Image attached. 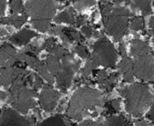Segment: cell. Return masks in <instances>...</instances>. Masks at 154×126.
Masks as SVG:
<instances>
[{
    "mask_svg": "<svg viewBox=\"0 0 154 126\" xmlns=\"http://www.w3.org/2000/svg\"><path fill=\"white\" fill-rule=\"evenodd\" d=\"M103 103L104 98L102 93L90 87H82L76 90L71 97L66 113L71 119L80 120L88 111Z\"/></svg>",
    "mask_w": 154,
    "mask_h": 126,
    "instance_id": "6da1fadb",
    "label": "cell"
},
{
    "mask_svg": "<svg viewBox=\"0 0 154 126\" xmlns=\"http://www.w3.org/2000/svg\"><path fill=\"white\" fill-rule=\"evenodd\" d=\"M125 100L126 111L134 116H141L145 110L154 102L148 86L142 84H133L120 91Z\"/></svg>",
    "mask_w": 154,
    "mask_h": 126,
    "instance_id": "7a4b0ae2",
    "label": "cell"
},
{
    "mask_svg": "<svg viewBox=\"0 0 154 126\" xmlns=\"http://www.w3.org/2000/svg\"><path fill=\"white\" fill-rule=\"evenodd\" d=\"M132 14L131 11L123 7L113 8L112 12L103 17L104 29L114 41L119 42L127 34L130 18Z\"/></svg>",
    "mask_w": 154,
    "mask_h": 126,
    "instance_id": "3957f363",
    "label": "cell"
},
{
    "mask_svg": "<svg viewBox=\"0 0 154 126\" xmlns=\"http://www.w3.org/2000/svg\"><path fill=\"white\" fill-rule=\"evenodd\" d=\"M117 56V51L112 44L106 36L102 35L94 43L90 59L97 66H102L107 68H115Z\"/></svg>",
    "mask_w": 154,
    "mask_h": 126,
    "instance_id": "277c9868",
    "label": "cell"
},
{
    "mask_svg": "<svg viewBox=\"0 0 154 126\" xmlns=\"http://www.w3.org/2000/svg\"><path fill=\"white\" fill-rule=\"evenodd\" d=\"M35 90L29 89L26 85H12L8 93V102L18 112L26 114L29 110L35 107Z\"/></svg>",
    "mask_w": 154,
    "mask_h": 126,
    "instance_id": "5b68a950",
    "label": "cell"
},
{
    "mask_svg": "<svg viewBox=\"0 0 154 126\" xmlns=\"http://www.w3.org/2000/svg\"><path fill=\"white\" fill-rule=\"evenodd\" d=\"M56 12V0H27L26 13L31 20L51 21Z\"/></svg>",
    "mask_w": 154,
    "mask_h": 126,
    "instance_id": "8992f818",
    "label": "cell"
},
{
    "mask_svg": "<svg viewBox=\"0 0 154 126\" xmlns=\"http://www.w3.org/2000/svg\"><path fill=\"white\" fill-rule=\"evenodd\" d=\"M61 60V66L55 77L57 86L62 91L65 92L71 86L74 75L80 67V62L74 59L70 53Z\"/></svg>",
    "mask_w": 154,
    "mask_h": 126,
    "instance_id": "52a82bcc",
    "label": "cell"
},
{
    "mask_svg": "<svg viewBox=\"0 0 154 126\" xmlns=\"http://www.w3.org/2000/svg\"><path fill=\"white\" fill-rule=\"evenodd\" d=\"M133 74L142 81L150 82L154 79V58L151 53L134 58Z\"/></svg>",
    "mask_w": 154,
    "mask_h": 126,
    "instance_id": "ba28073f",
    "label": "cell"
},
{
    "mask_svg": "<svg viewBox=\"0 0 154 126\" xmlns=\"http://www.w3.org/2000/svg\"><path fill=\"white\" fill-rule=\"evenodd\" d=\"M35 120L25 117L17 110L4 107L0 112V126H35Z\"/></svg>",
    "mask_w": 154,
    "mask_h": 126,
    "instance_id": "9c48e42d",
    "label": "cell"
},
{
    "mask_svg": "<svg viewBox=\"0 0 154 126\" xmlns=\"http://www.w3.org/2000/svg\"><path fill=\"white\" fill-rule=\"evenodd\" d=\"M17 59L19 63H24V64L29 66L31 68L35 69L42 78H44L48 82V84L51 85L54 83V76L48 71L45 64L41 62L36 56L28 54L21 51L19 53H17Z\"/></svg>",
    "mask_w": 154,
    "mask_h": 126,
    "instance_id": "30bf717a",
    "label": "cell"
},
{
    "mask_svg": "<svg viewBox=\"0 0 154 126\" xmlns=\"http://www.w3.org/2000/svg\"><path fill=\"white\" fill-rule=\"evenodd\" d=\"M59 100V94L57 91L54 90L50 84L45 85L43 86L42 92L39 94V104L40 107L45 111L50 112L54 109Z\"/></svg>",
    "mask_w": 154,
    "mask_h": 126,
    "instance_id": "8fae6325",
    "label": "cell"
},
{
    "mask_svg": "<svg viewBox=\"0 0 154 126\" xmlns=\"http://www.w3.org/2000/svg\"><path fill=\"white\" fill-rule=\"evenodd\" d=\"M26 70L20 66L0 67V86H11L16 78L25 73Z\"/></svg>",
    "mask_w": 154,
    "mask_h": 126,
    "instance_id": "7c38bea8",
    "label": "cell"
},
{
    "mask_svg": "<svg viewBox=\"0 0 154 126\" xmlns=\"http://www.w3.org/2000/svg\"><path fill=\"white\" fill-rule=\"evenodd\" d=\"M18 63L17 59V51L9 44H4L0 46V67L15 66Z\"/></svg>",
    "mask_w": 154,
    "mask_h": 126,
    "instance_id": "4fadbf2b",
    "label": "cell"
},
{
    "mask_svg": "<svg viewBox=\"0 0 154 126\" xmlns=\"http://www.w3.org/2000/svg\"><path fill=\"white\" fill-rule=\"evenodd\" d=\"M122 59L118 66L119 72L122 75L123 80L127 83H131L133 81V62L126 54L122 55Z\"/></svg>",
    "mask_w": 154,
    "mask_h": 126,
    "instance_id": "5bb4252c",
    "label": "cell"
},
{
    "mask_svg": "<svg viewBox=\"0 0 154 126\" xmlns=\"http://www.w3.org/2000/svg\"><path fill=\"white\" fill-rule=\"evenodd\" d=\"M36 36V33L30 29H23L18 33L11 35L9 37V42L16 45H24L29 43V41Z\"/></svg>",
    "mask_w": 154,
    "mask_h": 126,
    "instance_id": "9a60e30c",
    "label": "cell"
},
{
    "mask_svg": "<svg viewBox=\"0 0 154 126\" xmlns=\"http://www.w3.org/2000/svg\"><path fill=\"white\" fill-rule=\"evenodd\" d=\"M131 53L132 56L136 58L146 54L151 53V50L147 43L140 39H133L131 42Z\"/></svg>",
    "mask_w": 154,
    "mask_h": 126,
    "instance_id": "2e32d148",
    "label": "cell"
},
{
    "mask_svg": "<svg viewBox=\"0 0 154 126\" xmlns=\"http://www.w3.org/2000/svg\"><path fill=\"white\" fill-rule=\"evenodd\" d=\"M28 15L24 13L22 15H12L8 17H2L0 19V24H6L14 26L16 28H20L27 20Z\"/></svg>",
    "mask_w": 154,
    "mask_h": 126,
    "instance_id": "e0dca14e",
    "label": "cell"
},
{
    "mask_svg": "<svg viewBox=\"0 0 154 126\" xmlns=\"http://www.w3.org/2000/svg\"><path fill=\"white\" fill-rule=\"evenodd\" d=\"M56 23H66L69 25H75L76 23V16L72 8H69L60 13L55 18Z\"/></svg>",
    "mask_w": 154,
    "mask_h": 126,
    "instance_id": "ac0fdd59",
    "label": "cell"
},
{
    "mask_svg": "<svg viewBox=\"0 0 154 126\" xmlns=\"http://www.w3.org/2000/svg\"><path fill=\"white\" fill-rule=\"evenodd\" d=\"M38 126H71L69 121L61 114H55L43 121Z\"/></svg>",
    "mask_w": 154,
    "mask_h": 126,
    "instance_id": "d6986e66",
    "label": "cell"
},
{
    "mask_svg": "<svg viewBox=\"0 0 154 126\" xmlns=\"http://www.w3.org/2000/svg\"><path fill=\"white\" fill-rule=\"evenodd\" d=\"M45 66H46L48 71L51 73V75L53 76H56V75L60 69V66H61L60 58H58L57 56H55L53 54H49L45 59Z\"/></svg>",
    "mask_w": 154,
    "mask_h": 126,
    "instance_id": "ffe728a7",
    "label": "cell"
},
{
    "mask_svg": "<svg viewBox=\"0 0 154 126\" xmlns=\"http://www.w3.org/2000/svg\"><path fill=\"white\" fill-rule=\"evenodd\" d=\"M151 0H131L132 9H139L143 16H148L152 13L150 7Z\"/></svg>",
    "mask_w": 154,
    "mask_h": 126,
    "instance_id": "44dd1931",
    "label": "cell"
},
{
    "mask_svg": "<svg viewBox=\"0 0 154 126\" xmlns=\"http://www.w3.org/2000/svg\"><path fill=\"white\" fill-rule=\"evenodd\" d=\"M105 124L106 126H130V121L122 115H113L106 120Z\"/></svg>",
    "mask_w": 154,
    "mask_h": 126,
    "instance_id": "7402d4cb",
    "label": "cell"
},
{
    "mask_svg": "<svg viewBox=\"0 0 154 126\" xmlns=\"http://www.w3.org/2000/svg\"><path fill=\"white\" fill-rule=\"evenodd\" d=\"M31 24L35 29L43 33L49 31L50 28L52 27L51 23L49 21H45V20H31Z\"/></svg>",
    "mask_w": 154,
    "mask_h": 126,
    "instance_id": "603a6c76",
    "label": "cell"
},
{
    "mask_svg": "<svg viewBox=\"0 0 154 126\" xmlns=\"http://www.w3.org/2000/svg\"><path fill=\"white\" fill-rule=\"evenodd\" d=\"M10 8L12 15H22L26 13L21 0H10Z\"/></svg>",
    "mask_w": 154,
    "mask_h": 126,
    "instance_id": "cb8c5ba5",
    "label": "cell"
},
{
    "mask_svg": "<svg viewBox=\"0 0 154 126\" xmlns=\"http://www.w3.org/2000/svg\"><path fill=\"white\" fill-rule=\"evenodd\" d=\"M95 4V0H73V7L76 10L81 11L91 8Z\"/></svg>",
    "mask_w": 154,
    "mask_h": 126,
    "instance_id": "d4e9b609",
    "label": "cell"
},
{
    "mask_svg": "<svg viewBox=\"0 0 154 126\" xmlns=\"http://www.w3.org/2000/svg\"><path fill=\"white\" fill-rule=\"evenodd\" d=\"M96 67H97V66L94 64V63L91 59H89L87 61V63L85 64V66H84V68L82 69V78H83V80L88 79L89 75L94 71V69Z\"/></svg>",
    "mask_w": 154,
    "mask_h": 126,
    "instance_id": "484cf974",
    "label": "cell"
},
{
    "mask_svg": "<svg viewBox=\"0 0 154 126\" xmlns=\"http://www.w3.org/2000/svg\"><path fill=\"white\" fill-rule=\"evenodd\" d=\"M118 81V74H112L109 75L108 79L106 80V82L103 85V88L104 90H106V92H112V89L114 88V86L116 85Z\"/></svg>",
    "mask_w": 154,
    "mask_h": 126,
    "instance_id": "4316f807",
    "label": "cell"
},
{
    "mask_svg": "<svg viewBox=\"0 0 154 126\" xmlns=\"http://www.w3.org/2000/svg\"><path fill=\"white\" fill-rule=\"evenodd\" d=\"M145 23L142 17H133L131 21V28L133 31H139L144 29Z\"/></svg>",
    "mask_w": 154,
    "mask_h": 126,
    "instance_id": "83f0119b",
    "label": "cell"
},
{
    "mask_svg": "<svg viewBox=\"0 0 154 126\" xmlns=\"http://www.w3.org/2000/svg\"><path fill=\"white\" fill-rule=\"evenodd\" d=\"M99 6H100V9H101V13H102V17L108 16L113 9V7L109 2V0H100Z\"/></svg>",
    "mask_w": 154,
    "mask_h": 126,
    "instance_id": "f1b7e54d",
    "label": "cell"
},
{
    "mask_svg": "<svg viewBox=\"0 0 154 126\" xmlns=\"http://www.w3.org/2000/svg\"><path fill=\"white\" fill-rule=\"evenodd\" d=\"M50 53L53 54H54L55 56H57V57L60 58V59H62V58L64 57L67 54H69V52H68L63 45H57V44L52 48V50L50 51Z\"/></svg>",
    "mask_w": 154,
    "mask_h": 126,
    "instance_id": "f546056e",
    "label": "cell"
},
{
    "mask_svg": "<svg viewBox=\"0 0 154 126\" xmlns=\"http://www.w3.org/2000/svg\"><path fill=\"white\" fill-rule=\"evenodd\" d=\"M82 34L87 37V38H91L93 36H95V35H98V32L94 29V26H90V25H85L82 26Z\"/></svg>",
    "mask_w": 154,
    "mask_h": 126,
    "instance_id": "4dcf8cb0",
    "label": "cell"
},
{
    "mask_svg": "<svg viewBox=\"0 0 154 126\" xmlns=\"http://www.w3.org/2000/svg\"><path fill=\"white\" fill-rule=\"evenodd\" d=\"M74 52L77 54H78L81 58L86 59V58L90 57V54H89L87 48L84 45H82V44H78L74 47Z\"/></svg>",
    "mask_w": 154,
    "mask_h": 126,
    "instance_id": "1f68e13d",
    "label": "cell"
},
{
    "mask_svg": "<svg viewBox=\"0 0 154 126\" xmlns=\"http://www.w3.org/2000/svg\"><path fill=\"white\" fill-rule=\"evenodd\" d=\"M95 77H96V82L101 85L103 86V85L106 82V80L108 79L109 77V75L107 74L106 71L104 70H97L96 73L94 74Z\"/></svg>",
    "mask_w": 154,
    "mask_h": 126,
    "instance_id": "d6a6232c",
    "label": "cell"
},
{
    "mask_svg": "<svg viewBox=\"0 0 154 126\" xmlns=\"http://www.w3.org/2000/svg\"><path fill=\"white\" fill-rule=\"evenodd\" d=\"M107 109L109 112H119L121 110V102L119 99H113L107 103Z\"/></svg>",
    "mask_w": 154,
    "mask_h": 126,
    "instance_id": "836d02e7",
    "label": "cell"
},
{
    "mask_svg": "<svg viewBox=\"0 0 154 126\" xmlns=\"http://www.w3.org/2000/svg\"><path fill=\"white\" fill-rule=\"evenodd\" d=\"M55 45H56V40H55V38L50 37V38L46 39V40L43 43L42 48H43V50L45 49V50H47V51L50 52V51L52 50V48H53Z\"/></svg>",
    "mask_w": 154,
    "mask_h": 126,
    "instance_id": "e575fe53",
    "label": "cell"
},
{
    "mask_svg": "<svg viewBox=\"0 0 154 126\" xmlns=\"http://www.w3.org/2000/svg\"><path fill=\"white\" fill-rule=\"evenodd\" d=\"M45 85H44V83H43V80H42V78H41V76H39L38 75H36L35 74V79H34V82H33V84H32V87H33V89L34 90H38V89H40L41 87H43Z\"/></svg>",
    "mask_w": 154,
    "mask_h": 126,
    "instance_id": "d590c367",
    "label": "cell"
},
{
    "mask_svg": "<svg viewBox=\"0 0 154 126\" xmlns=\"http://www.w3.org/2000/svg\"><path fill=\"white\" fill-rule=\"evenodd\" d=\"M86 23H87V17L86 16H82L81 15V16L76 17V23H75V25L78 27L85 26Z\"/></svg>",
    "mask_w": 154,
    "mask_h": 126,
    "instance_id": "8d00e7d4",
    "label": "cell"
},
{
    "mask_svg": "<svg viewBox=\"0 0 154 126\" xmlns=\"http://www.w3.org/2000/svg\"><path fill=\"white\" fill-rule=\"evenodd\" d=\"M80 126H103L96 121H94L92 120H85L82 122V124Z\"/></svg>",
    "mask_w": 154,
    "mask_h": 126,
    "instance_id": "74e56055",
    "label": "cell"
},
{
    "mask_svg": "<svg viewBox=\"0 0 154 126\" xmlns=\"http://www.w3.org/2000/svg\"><path fill=\"white\" fill-rule=\"evenodd\" d=\"M6 6H7V1H6V0H0V19H1V17L5 14Z\"/></svg>",
    "mask_w": 154,
    "mask_h": 126,
    "instance_id": "f35d334b",
    "label": "cell"
},
{
    "mask_svg": "<svg viewBox=\"0 0 154 126\" xmlns=\"http://www.w3.org/2000/svg\"><path fill=\"white\" fill-rule=\"evenodd\" d=\"M147 116H148V118H149L151 121H153V122H154V102H153V104H152V106H151L150 110L149 111V112H148Z\"/></svg>",
    "mask_w": 154,
    "mask_h": 126,
    "instance_id": "ab89813d",
    "label": "cell"
},
{
    "mask_svg": "<svg viewBox=\"0 0 154 126\" xmlns=\"http://www.w3.org/2000/svg\"><path fill=\"white\" fill-rule=\"evenodd\" d=\"M135 126H149V124L145 120H139L136 121Z\"/></svg>",
    "mask_w": 154,
    "mask_h": 126,
    "instance_id": "60d3db41",
    "label": "cell"
},
{
    "mask_svg": "<svg viewBox=\"0 0 154 126\" xmlns=\"http://www.w3.org/2000/svg\"><path fill=\"white\" fill-rule=\"evenodd\" d=\"M8 35V32L6 29H4L3 27H0V39H2Z\"/></svg>",
    "mask_w": 154,
    "mask_h": 126,
    "instance_id": "b9f144b4",
    "label": "cell"
},
{
    "mask_svg": "<svg viewBox=\"0 0 154 126\" xmlns=\"http://www.w3.org/2000/svg\"><path fill=\"white\" fill-rule=\"evenodd\" d=\"M7 99H8V94L3 91H0V101H5Z\"/></svg>",
    "mask_w": 154,
    "mask_h": 126,
    "instance_id": "7bdbcfd3",
    "label": "cell"
},
{
    "mask_svg": "<svg viewBox=\"0 0 154 126\" xmlns=\"http://www.w3.org/2000/svg\"><path fill=\"white\" fill-rule=\"evenodd\" d=\"M149 27L152 30H154V17L149 19Z\"/></svg>",
    "mask_w": 154,
    "mask_h": 126,
    "instance_id": "ee69618b",
    "label": "cell"
},
{
    "mask_svg": "<svg viewBox=\"0 0 154 126\" xmlns=\"http://www.w3.org/2000/svg\"><path fill=\"white\" fill-rule=\"evenodd\" d=\"M112 1L113 3H116V4H120V3H122L123 1H127V0H112Z\"/></svg>",
    "mask_w": 154,
    "mask_h": 126,
    "instance_id": "f6af8a7d",
    "label": "cell"
},
{
    "mask_svg": "<svg viewBox=\"0 0 154 126\" xmlns=\"http://www.w3.org/2000/svg\"><path fill=\"white\" fill-rule=\"evenodd\" d=\"M60 1H62V2H63V1H65V0H60Z\"/></svg>",
    "mask_w": 154,
    "mask_h": 126,
    "instance_id": "bcb514c9",
    "label": "cell"
},
{
    "mask_svg": "<svg viewBox=\"0 0 154 126\" xmlns=\"http://www.w3.org/2000/svg\"><path fill=\"white\" fill-rule=\"evenodd\" d=\"M153 44H154V39H153Z\"/></svg>",
    "mask_w": 154,
    "mask_h": 126,
    "instance_id": "7dc6e473",
    "label": "cell"
},
{
    "mask_svg": "<svg viewBox=\"0 0 154 126\" xmlns=\"http://www.w3.org/2000/svg\"><path fill=\"white\" fill-rule=\"evenodd\" d=\"M153 88H154V85H153Z\"/></svg>",
    "mask_w": 154,
    "mask_h": 126,
    "instance_id": "c3c4849f",
    "label": "cell"
},
{
    "mask_svg": "<svg viewBox=\"0 0 154 126\" xmlns=\"http://www.w3.org/2000/svg\"><path fill=\"white\" fill-rule=\"evenodd\" d=\"M153 4H154V2H153Z\"/></svg>",
    "mask_w": 154,
    "mask_h": 126,
    "instance_id": "681fc988",
    "label": "cell"
}]
</instances>
